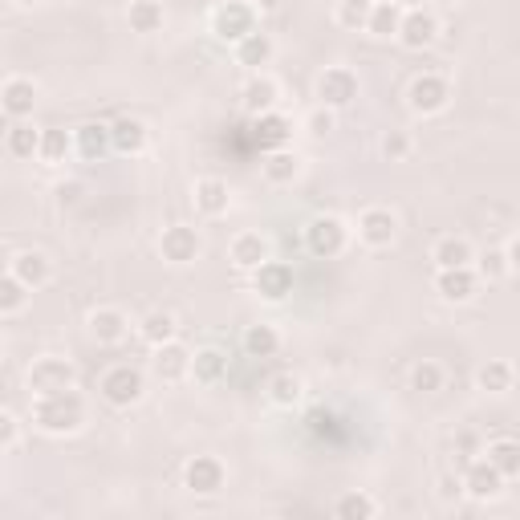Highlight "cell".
I'll list each match as a JSON object with an SVG mask.
<instances>
[{
	"label": "cell",
	"mask_w": 520,
	"mask_h": 520,
	"mask_svg": "<svg viewBox=\"0 0 520 520\" xmlns=\"http://www.w3.org/2000/svg\"><path fill=\"white\" fill-rule=\"evenodd\" d=\"M277 350H281V334L273 330V325H248L244 330V354L248 358H277Z\"/></svg>",
	"instance_id": "cell-32"
},
{
	"label": "cell",
	"mask_w": 520,
	"mask_h": 520,
	"mask_svg": "<svg viewBox=\"0 0 520 520\" xmlns=\"http://www.w3.org/2000/svg\"><path fill=\"white\" fill-rule=\"evenodd\" d=\"M260 171H265V179L273 183V187H289V183H297V175H301V159H297V151H269L265 155V163H260Z\"/></svg>",
	"instance_id": "cell-29"
},
{
	"label": "cell",
	"mask_w": 520,
	"mask_h": 520,
	"mask_svg": "<svg viewBox=\"0 0 520 520\" xmlns=\"http://www.w3.org/2000/svg\"><path fill=\"white\" fill-rule=\"evenodd\" d=\"M224 480H228V472L216 455H195V460H187V468H183V484L195 496H216L224 488Z\"/></svg>",
	"instance_id": "cell-10"
},
{
	"label": "cell",
	"mask_w": 520,
	"mask_h": 520,
	"mask_svg": "<svg viewBox=\"0 0 520 520\" xmlns=\"http://www.w3.org/2000/svg\"><path fill=\"white\" fill-rule=\"evenodd\" d=\"M269 399H273L277 407H297V403L305 399V382H301V374H293V370L273 374V378H269Z\"/></svg>",
	"instance_id": "cell-34"
},
{
	"label": "cell",
	"mask_w": 520,
	"mask_h": 520,
	"mask_svg": "<svg viewBox=\"0 0 520 520\" xmlns=\"http://www.w3.org/2000/svg\"><path fill=\"white\" fill-rule=\"evenodd\" d=\"M78 370L74 362H65V358H37L29 366V390L33 395H49V390H65V386H74Z\"/></svg>",
	"instance_id": "cell-11"
},
{
	"label": "cell",
	"mask_w": 520,
	"mask_h": 520,
	"mask_svg": "<svg viewBox=\"0 0 520 520\" xmlns=\"http://www.w3.org/2000/svg\"><path fill=\"white\" fill-rule=\"evenodd\" d=\"M70 151H78V143H74L70 130H61V126H45V130H41V151H37V159H41L45 167H61L65 159H70Z\"/></svg>",
	"instance_id": "cell-27"
},
{
	"label": "cell",
	"mask_w": 520,
	"mask_h": 520,
	"mask_svg": "<svg viewBox=\"0 0 520 520\" xmlns=\"http://www.w3.org/2000/svg\"><path fill=\"white\" fill-rule=\"evenodd\" d=\"M358 98V74L346 70V65H330L321 78H317V102L330 106V110H346Z\"/></svg>",
	"instance_id": "cell-6"
},
{
	"label": "cell",
	"mask_w": 520,
	"mask_h": 520,
	"mask_svg": "<svg viewBox=\"0 0 520 520\" xmlns=\"http://www.w3.org/2000/svg\"><path fill=\"white\" fill-rule=\"evenodd\" d=\"M126 334H130V321H126L122 309L102 305V309L90 313V338L98 346H118V342H126Z\"/></svg>",
	"instance_id": "cell-17"
},
{
	"label": "cell",
	"mask_w": 520,
	"mask_h": 520,
	"mask_svg": "<svg viewBox=\"0 0 520 520\" xmlns=\"http://www.w3.org/2000/svg\"><path fill=\"white\" fill-rule=\"evenodd\" d=\"M86 423V403L74 386L49 390V395H33V427L45 435H74Z\"/></svg>",
	"instance_id": "cell-1"
},
{
	"label": "cell",
	"mask_w": 520,
	"mask_h": 520,
	"mask_svg": "<svg viewBox=\"0 0 520 520\" xmlns=\"http://www.w3.org/2000/svg\"><path fill=\"white\" fill-rule=\"evenodd\" d=\"M395 236H399V216L390 208H366L358 216V240L366 248H390Z\"/></svg>",
	"instance_id": "cell-13"
},
{
	"label": "cell",
	"mask_w": 520,
	"mask_h": 520,
	"mask_svg": "<svg viewBox=\"0 0 520 520\" xmlns=\"http://www.w3.org/2000/svg\"><path fill=\"white\" fill-rule=\"evenodd\" d=\"M273 53H277V41H273L269 33H260V29L236 45V61L248 65V70H260V65H269Z\"/></svg>",
	"instance_id": "cell-30"
},
{
	"label": "cell",
	"mask_w": 520,
	"mask_h": 520,
	"mask_svg": "<svg viewBox=\"0 0 520 520\" xmlns=\"http://www.w3.org/2000/svg\"><path fill=\"white\" fill-rule=\"evenodd\" d=\"M195 212L200 216H208V220H220V216H228V208H232V191H228V183L224 179H200L195 183Z\"/></svg>",
	"instance_id": "cell-18"
},
{
	"label": "cell",
	"mask_w": 520,
	"mask_h": 520,
	"mask_svg": "<svg viewBox=\"0 0 520 520\" xmlns=\"http://www.w3.org/2000/svg\"><path fill=\"white\" fill-rule=\"evenodd\" d=\"M350 244V228L338 220V216H313L305 224V248L317 256V260H334L342 256Z\"/></svg>",
	"instance_id": "cell-4"
},
{
	"label": "cell",
	"mask_w": 520,
	"mask_h": 520,
	"mask_svg": "<svg viewBox=\"0 0 520 520\" xmlns=\"http://www.w3.org/2000/svg\"><path fill=\"white\" fill-rule=\"evenodd\" d=\"M110 139H114V151H118V155H143V147H147V126H143L139 118L122 114V118L110 122Z\"/></svg>",
	"instance_id": "cell-25"
},
{
	"label": "cell",
	"mask_w": 520,
	"mask_h": 520,
	"mask_svg": "<svg viewBox=\"0 0 520 520\" xmlns=\"http://www.w3.org/2000/svg\"><path fill=\"white\" fill-rule=\"evenodd\" d=\"M17 435H21L17 415H13V411H5V415H0V447L13 451V447H17Z\"/></svg>",
	"instance_id": "cell-45"
},
{
	"label": "cell",
	"mask_w": 520,
	"mask_h": 520,
	"mask_svg": "<svg viewBox=\"0 0 520 520\" xmlns=\"http://www.w3.org/2000/svg\"><path fill=\"white\" fill-rule=\"evenodd\" d=\"M9 273H17L29 289H41V285L53 281V265H49V256H45L41 248H25V252H17V256L9 260Z\"/></svg>",
	"instance_id": "cell-21"
},
{
	"label": "cell",
	"mask_w": 520,
	"mask_h": 520,
	"mask_svg": "<svg viewBox=\"0 0 520 520\" xmlns=\"http://www.w3.org/2000/svg\"><path fill=\"white\" fill-rule=\"evenodd\" d=\"M143 390H147V382H143V370L126 366V362L110 366V370L98 378V395H102V399H106L114 411H130L135 403H143Z\"/></svg>",
	"instance_id": "cell-2"
},
{
	"label": "cell",
	"mask_w": 520,
	"mask_h": 520,
	"mask_svg": "<svg viewBox=\"0 0 520 520\" xmlns=\"http://www.w3.org/2000/svg\"><path fill=\"white\" fill-rule=\"evenodd\" d=\"M293 285H297V277H293V265H285V260H265V265L252 273L256 297L260 301H273V305H281L293 293Z\"/></svg>",
	"instance_id": "cell-7"
},
{
	"label": "cell",
	"mask_w": 520,
	"mask_h": 520,
	"mask_svg": "<svg viewBox=\"0 0 520 520\" xmlns=\"http://www.w3.org/2000/svg\"><path fill=\"white\" fill-rule=\"evenodd\" d=\"M256 29H260L256 5H248V0H220V5L212 9V33H216V41H224V45H240V41L252 37Z\"/></svg>",
	"instance_id": "cell-3"
},
{
	"label": "cell",
	"mask_w": 520,
	"mask_h": 520,
	"mask_svg": "<svg viewBox=\"0 0 520 520\" xmlns=\"http://www.w3.org/2000/svg\"><path fill=\"white\" fill-rule=\"evenodd\" d=\"M504 484H508V480L488 464V455H484V460H472L468 472H464V492H468L472 500H480V504L496 500V496L504 492Z\"/></svg>",
	"instance_id": "cell-16"
},
{
	"label": "cell",
	"mask_w": 520,
	"mask_h": 520,
	"mask_svg": "<svg viewBox=\"0 0 520 520\" xmlns=\"http://www.w3.org/2000/svg\"><path fill=\"white\" fill-rule=\"evenodd\" d=\"M378 151H382L390 163H403V159H411V151H415V139L407 135V130H390V135H382Z\"/></svg>",
	"instance_id": "cell-43"
},
{
	"label": "cell",
	"mask_w": 520,
	"mask_h": 520,
	"mask_svg": "<svg viewBox=\"0 0 520 520\" xmlns=\"http://www.w3.org/2000/svg\"><path fill=\"white\" fill-rule=\"evenodd\" d=\"M407 106L419 114V118H435L451 106V82L439 78V74H419L407 90Z\"/></svg>",
	"instance_id": "cell-5"
},
{
	"label": "cell",
	"mask_w": 520,
	"mask_h": 520,
	"mask_svg": "<svg viewBox=\"0 0 520 520\" xmlns=\"http://www.w3.org/2000/svg\"><path fill=\"white\" fill-rule=\"evenodd\" d=\"M305 126H309V135H330V130H334V110L330 106H317L309 118H305Z\"/></svg>",
	"instance_id": "cell-44"
},
{
	"label": "cell",
	"mask_w": 520,
	"mask_h": 520,
	"mask_svg": "<svg viewBox=\"0 0 520 520\" xmlns=\"http://www.w3.org/2000/svg\"><path fill=\"white\" fill-rule=\"evenodd\" d=\"M159 252L167 265H191V260H200L204 252V240L191 224H171L163 236H159Z\"/></svg>",
	"instance_id": "cell-8"
},
{
	"label": "cell",
	"mask_w": 520,
	"mask_h": 520,
	"mask_svg": "<svg viewBox=\"0 0 520 520\" xmlns=\"http://www.w3.org/2000/svg\"><path fill=\"white\" fill-rule=\"evenodd\" d=\"M191 358H195V350H187L175 338V342H163L151 350V370L159 382H183V378H191Z\"/></svg>",
	"instance_id": "cell-9"
},
{
	"label": "cell",
	"mask_w": 520,
	"mask_h": 520,
	"mask_svg": "<svg viewBox=\"0 0 520 520\" xmlns=\"http://www.w3.org/2000/svg\"><path fill=\"white\" fill-rule=\"evenodd\" d=\"M277 102H281V86L269 74H252L244 82V90H240V106H244L248 118H260V114L277 110Z\"/></svg>",
	"instance_id": "cell-15"
},
{
	"label": "cell",
	"mask_w": 520,
	"mask_h": 520,
	"mask_svg": "<svg viewBox=\"0 0 520 520\" xmlns=\"http://www.w3.org/2000/svg\"><path fill=\"white\" fill-rule=\"evenodd\" d=\"M431 260H435V269H464V265H476V252L464 236H439L435 248H431Z\"/></svg>",
	"instance_id": "cell-24"
},
{
	"label": "cell",
	"mask_w": 520,
	"mask_h": 520,
	"mask_svg": "<svg viewBox=\"0 0 520 520\" xmlns=\"http://www.w3.org/2000/svg\"><path fill=\"white\" fill-rule=\"evenodd\" d=\"M484 455H488V464H492L504 480H520V443H516V439H492Z\"/></svg>",
	"instance_id": "cell-31"
},
{
	"label": "cell",
	"mask_w": 520,
	"mask_h": 520,
	"mask_svg": "<svg viewBox=\"0 0 520 520\" xmlns=\"http://www.w3.org/2000/svg\"><path fill=\"white\" fill-rule=\"evenodd\" d=\"M370 5H395V0H370Z\"/></svg>",
	"instance_id": "cell-49"
},
{
	"label": "cell",
	"mask_w": 520,
	"mask_h": 520,
	"mask_svg": "<svg viewBox=\"0 0 520 520\" xmlns=\"http://www.w3.org/2000/svg\"><path fill=\"white\" fill-rule=\"evenodd\" d=\"M403 13H407V9L399 5V0H395V5H374L366 33H370V37H378V41L399 37V29H403Z\"/></svg>",
	"instance_id": "cell-33"
},
{
	"label": "cell",
	"mask_w": 520,
	"mask_h": 520,
	"mask_svg": "<svg viewBox=\"0 0 520 520\" xmlns=\"http://www.w3.org/2000/svg\"><path fill=\"white\" fill-rule=\"evenodd\" d=\"M370 13H374L370 0H342V5H338V25L342 29H366Z\"/></svg>",
	"instance_id": "cell-42"
},
{
	"label": "cell",
	"mask_w": 520,
	"mask_h": 520,
	"mask_svg": "<svg viewBox=\"0 0 520 520\" xmlns=\"http://www.w3.org/2000/svg\"><path fill=\"white\" fill-rule=\"evenodd\" d=\"M29 293L33 289L17 273H5V281H0V317H17L29 305Z\"/></svg>",
	"instance_id": "cell-36"
},
{
	"label": "cell",
	"mask_w": 520,
	"mask_h": 520,
	"mask_svg": "<svg viewBox=\"0 0 520 520\" xmlns=\"http://www.w3.org/2000/svg\"><path fill=\"white\" fill-rule=\"evenodd\" d=\"M504 252H508V269H512V273H520V236H512Z\"/></svg>",
	"instance_id": "cell-46"
},
{
	"label": "cell",
	"mask_w": 520,
	"mask_h": 520,
	"mask_svg": "<svg viewBox=\"0 0 520 520\" xmlns=\"http://www.w3.org/2000/svg\"><path fill=\"white\" fill-rule=\"evenodd\" d=\"M435 37H439L435 13H427V9H407V13H403L399 41H403L407 49H427V45H435Z\"/></svg>",
	"instance_id": "cell-19"
},
{
	"label": "cell",
	"mask_w": 520,
	"mask_h": 520,
	"mask_svg": "<svg viewBox=\"0 0 520 520\" xmlns=\"http://www.w3.org/2000/svg\"><path fill=\"white\" fill-rule=\"evenodd\" d=\"M476 382H480V390H488V395H504V390H512V366L508 362H484Z\"/></svg>",
	"instance_id": "cell-40"
},
{
	"label": "cell",
	"mask_w": 520,
	"mask_h": 520,
	"mask_svg": "<svg viewBox=\"0 0 520 520\" xmlns=\"http://www.w3.org/2000/svg\"><path fill=\"white\" fill-rule=\"evenodd\" d=\"M334 512L342 520H370V516H378V500L366 496V492H346V496H338Z\"/></svg>",
	"instance_id": "cell-38"
},
{
	"label": "cell",
	"mask_w": 520,
	"mask_h": 520,
	"mask_svg": "<svg viewBox=\"0 0 520 520\" xmlns=\"http://www.w3.org/2000/svg\"><path fill=\"white\" fill-rule=\"evenodd\" d=\"M74 143H78V155L90 159V163H98V159H106L114 151V139H110V126L106 122H82L74 130Z\"/></svg>",
	"instance_id": "cell-23"
},
{
	"label": "cell",
	"mask_w": 520,
	"mask_h": 520,
	"mask_svg": "<svg viewBox=\"0 0 520 520\" xmlns=\"http://www.w3.org/2000/svg\"><path fill=\"white\" fill-rule=\"evenodd\" d=\"M439 5H460V0H439Z\"/></svg>",
	"instance_id": "cell-50"
},
{
	"label": "cell",
	"mask_w": 520,
	"mask_h": 520,
	"mask_svg": "<svg viewBox=\"0 0 520 520\" xmlns=\"http://www.w3.org/2000/svg\"><path fill=\"white\" fill-rule=\"evenodd\" d=\"M228 256H232V265H236L240 273H256V269L269 260V240L260 236V232H240V236L232 240Z\"/></svg>",
	"instance_id": "cell-20"
},
{
	"label": "cell",
	"mask_w": 520,
	"mask_h": 520,
	"mask_svg": "<svg viewBox=\"0 0 520 520\" xmlns=\"http://www.w3.org/2000/svg\"><path fill=\"white\" fill-rule=\"evenodd\" d=\"M13 5H21V9H33V5H41V0H13Z\"/></svg>",
	"instance_id": "cell-48"
},
{
	"label": "cell",
	"mask_w": 520,
	"mask_h": 520,
	"mask_svg": "<svg viewBox=\"0 0 520 520\" xmlns=\"http://www.w3.org/2000/svg\"><path fill=\"white\" fill-rule=\"evenodd\" d=\"M0 106H5V114L13 122H25L33 114V106H37V86L29 78H9L5 90H0Z\"/></svg>",
	"instance_id": "cell-22"
},
{
	"label": "cell",
	"mask_w": 520,
	"mask_h": 520,
	"mask_svg": "<svg viewBox=\"0 0 520 520\" xmlns=\"http://www.w3.org/2000/svg\"><path fill=\"white\" fill-rule=\"evenodd\" d=\"M224 374H228V354L220 346L195 350V358H191V378L195 382H200V386H216Z\"/></svg>",
	"instance_id": "cell-26"
},
{
	"label": "cell",
	"mask_w": 520,
	"mask_h": 520,
	"mask_svg": "<svg viewBox=\"0 0 520 520\" xmlns=\"http://www.w3.org/2000/svg\"><path fill=\"white\" fill-rule=\"evenodd\" d=\"M5 147H9L13 159H33V155L41 151V130L29 126V122H13V126H9Z\"/></svg>",
	"instance_id": "cell-35"
},
{
	"label": "cell",
	"mask_w": 520,
	"mask_h": 520,
	"mask_svg": "<svg viewBox=\"0 0 520 520\" xmlns=\"http://www.w3.org/2000/svg\"><path fill=\"white\" fill-rule=\"evenodd\" d=\"M476 273H480V281H500V277H508L512 269H508V252L504 248H488L484 256H476Z\"/></svg>",
	"instance_id": "cell-41"
},
{
	"label": "cell",
	"mask_w": 520,
	"mask_h": 520,
	"mask_svg": "<svg viewBox=\"0 0 520 520\" xmlns=\"http://www.w3.org/2000/svg\"><path fill=\"white\" fill-rule=\"evenodd\" d=\"M435 293L447 301V305H464L480 293V273L476 265H464V269H439L435 273Z\"/></svg>",
	"instance_id": "cell-12"
},
{
	"label": "cell",
	"mask_w": 520,
	"mask_h": 520,
	"mask_svg": "<svg viewBox=\"0 0 520 520\" xmlns=\"http://www.w3.org/2000/svg\"><path fill=\"white\" fill-rule=\"evenodd\" d=\"M439 492H443L447 500H451V496H460V492H464V480H455V476H443V488H439Z\"/></svg>",
	"instance_id": "cell-47"
},
{
	"label": "cell",
	"mask_w": 520,
	"mask_h": 520,
	"mask_svg": "<svg viewBox=\"0 0 520 520\" xmlns=\"http://www.w3.org/2000/svg\"><path fill=\"white\" fill-rule=\"evenodd\" d=\"M252 143L260 147V151H285L289 143H293V122L281 114V110H269V114H260V118H252Z\"/></svg>",
	"instance_id": "cell-14"
},
{
	"label": "cell",
	"mask_w": 520,
	"mask_h": 520,
	"mask_svg": "<svg viewBox=\"0 0 520 520\" xmlns=\"http://www.w3.org/2000/svg\"><path fill=\"white\" fill-rule=\"evenodd\" d=\"M175 334H179V321H175V313H167V309H151L143 321H139V338L155 350V346H163V342H175Z\"/></svg>",
	"instance_id": "cell-28"
},
{
	"label": "cell",
	"mask_w": 520,
	"mask_h": 520,
	"mask_svg": "<svg viewBox=\"0 0 520 520\" xmlns=\"http://www.w3.org/2000/svg\"><path fill=\"white\" fill-rule=\"evenodd\" d=\"M130 29L135 33H159L163 29V5L159 0H130Z\"/></svg>",
	"instance_id": "cell-37"
},
{
	"label": "cell",
	"mask_w": 520,
	"mask_h": 520,
	"mask_svg": "<svg viewBox=\"0 0 520 520\" xmlns=\"http://www.w3.org/2000/svg\"><path fill=\"white\" fill-rule=\"evenodd\" d=\"M443 378H447L443 366L431 362V358L411 366V390H419V395H435V390H443Z\"/></svg>",
	"instance_id": "cell-39"
}]
</instances>
